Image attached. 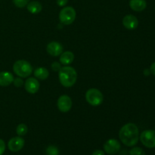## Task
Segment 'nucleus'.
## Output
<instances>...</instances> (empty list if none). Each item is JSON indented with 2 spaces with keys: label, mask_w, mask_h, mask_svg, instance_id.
Listing matches in <instances>:
<instances>
[{
  "label": "nucleus",
  "mask_w": 155,
  "mask_h": 155,
  "mask_svg": "<svg viewBox=\"0 0 155 155\" xmlns=\"http://www.w3.org/2000/svg\"><path fill=\"white\" fill-rule=\"evenodd\" d=\"M119 137L125 145L128 147L134 146L138 143L139 139V128L135 124H127L120 130Z\"/></svg>",
  "instance_id": "obj_1"
},
{
  "label": "nucleus",
  "mask_w": 155,
  "mask_h": 155,
  "mask_svg": "<svg viewBox=\"0 0 155 155\" xmlns=\"http://www.w3.org/2000/svg\"><path fill=\"white\" fill-rule=\"evenodd\" d=\"M59 81L64 87L69 88L74 86L77 80V73L74 68L64 66L58 71Z\"/></svg>",
  "instance_id": "obj_2"
},
{
  "label": "nucleus",
  "mask_w": 155,
  "mask_h": 155,
  "mask_svg": "<svg viewBox=\"0 0 155 155\" xmlns=\"http://www.w3.org/2000/svg\"><path fill=\"white\" fill-rule=\"evenodd\" d=\"M13 71L16 75L21 78H26L31 75L33 68L28 61L25 60H18L13 65Z\"/></svg>",
  "instance_id": "obj_3"
},
{
  "label": "nucleus",
  "mask_w": 155,
  "mask_h": 155,
  "mask_svg": "<svg viewBox=\"0 0 155 155\" xmlns=\"http://www.w3.org/2000/svg\"><path fill=\"white\" fill-rule=\"evenodd\" d=\"M77 13L75 9L71 6H68L61 10L59 13V19L61 23L64 25H70L72 24L76 19Z\"/></svg>",
  "instance_id": "obj_4"
},
{
  "label": "nucleus",
  "mask_w": 155,
  "mask_h": 155,
  "mask_svg": "<svg viewBox=\"0 0 155 155\" xmlns=\"http://www.w3.org/2000/svg\"><path fill=\"white\" fill-rule=\"evenodd\" d=\"M86 101L92 106H98L102 103L103 95L101 91L92 88L86 92Z\"/></svg>",
  "instance_id": "obj_5"
},
{
  "label": "nucleus",
  "mask_w": 155,
  "mask_h": 155,
  "mask_svg": "<svg viewBox=\"0 0 155 155\" xmlns=\"http://www.w3.org/2000/svg\"><path fill=\"white\" fill-rule=\"evenodd\" d=\"M140 140L146 148H155V130H148L142 132L140 135Z\"/></svg>",
  "instance_id": "obj_6"
},
{
  "label": "nucleus",
  "mask_w": 155,
  "mask_h": 155,
  "mask_svg": "<svg viewBox=\"0 0 155 155\" xmlns=\"http://www.w3.org/2000/svg\"><path fill=\"white\" fill-rule=\"evenodd\" d=\"M58 108L64 113L68 112L72 107V100L68 95H62L58 99Z\"/></svg>",
  "instance_id": "obj_7"
},
{
  "label": "nucleus",
  "mask_w": 155,
  "mask_h": 155,
  "mask_svg": "<svg viewBox=\"0 0 155 155\" xmlns=\"http://www.w3.org/2000/svg\"><path fill=\"white\" fill-rule=\"evenodd\" d=\"M120 149V144L117 139H110L104 143V150L107 154L110 155L116 154Z\"/></svg>",
  "instance_id": "obj_8"
},
{
  "label": "nucleus",
  "mask_w": 155,
  "mask_h": 155,
  "mask_svg": "<svg viewBox=\"0 0 155 155\" xmlns=\"http://www.w3.org/2000/svg\"><path fill=\"white\" fill-rule=\"evenodd\" d=\"M24 146V139L21 136L13 137L8 141V149L12 152H18L21 151Z\"/></svg>",
  "instance_id": "obj_9"
},
{
  "label": "nucleus",
  "mask_w": 155,
  "mask_h": 155,
  "mask_svg": "<svg viewBox=\"0 0 155 155\" xmlns=\"http://www.w3.org/2000/svg\"><path fill=\"white\" fill-rule=\"evenodd\" d=\"M26 91L30 94H35L39 91L40 84L37 79L35 77H29L24 83Z\"/></svg>",
  "instance_id": "obj_10"
},
{
  "label": "nucleus",
  "mask_w": 155,
  "mask_h": 155,
  "mask_svg": "<svg viewBox=\"0 0 155 155\" xmlns=\"http://www.w3.org/2000/svg\"><path fill=\"white\" fill-rule=\"evenodd\" d=\"M63 45L60 42H54V41L49 42L46 47V50L48 54L54 57L61 55V54L63 52Z\"/></svg>",
  "instance_id": "obj_11"
},
{
  "label": "nucleus",
  "mask_w": 155,
  "mask_h": 155,
  "mask_svg": "<svg viewBox=\"0 0 155 155\" xmlns=\"http://www.w3.org/2000/svg\"><path fill=\"white\" fill-rule=\"evenodd\" d=\"M123 24L127 30H133L137 28L139 25V21L134 15H126L123 19Z\"/></svg>",
  "instance_id": "obj_12"
},
{
  "label": "nucleus",
  "mask_w": 155,
  "mask_h": 155,
  "mask_svg": "<svg viewBox=\"0 0 155 155\" xmlns=\"http://www.w3.org/2000/svg\"><path fill=\"white\" fill-rule=\"evenodd\" d=\"M14 77L12 74L8 71L0 72V86H8L12 84L14 81Z\"/></svg>",
  "instance_id": "obj_13"
},
{
  "label": "nucleus",
  "mask_w": 155,
  "mask_h": 155,
  "mask_svg": "<svg viewBox=\"0 0 155 155\" xmlns=\"http://www.w3.org/2000/svg\"><path fill=\"white\" fill-rule=\"evenodd\" d=\"M130 7L135 12H142L147 7L145 0H130Z\"/></svg>",
  "instance_id": "obj_14"
},
{
  "label": "nucleus",
  "mask_w": 155,
  "mask_h": 155,
  "mask_svg": "<svg viewBox=\"0 0 155 155\" xmlns=\"http://www.w3.org/2000/svg\"><path fill=\"white\" fill-rule=\"evenodd\" d=\"M74 53L70 51H64L61 54L60 56V62L63 65H69L74 61Z\"/></svg>",
  "instance_id": "obj_15"
},
{
  "label": "nucleus",
  "mask_w": 155,
  "mask_h": 155,
  "mask_svg": "<svg viewBox=\"0 0 155 155\" xmlns=\"http://www.w3.org/2000/svg\"><path fill=\"white\" fill-rule=\"evenodd\" d=\"M27 10L29 11V12L32 14H38L42 11V6L41 5L40 2L37 1H33L30 2L27 4Z\"/></svg>",
  "instance_id": "obj_16"
},
{
  "label": "nucleus",
  "mask_w": 155,
  "mask_h": 155,
  "mask_svg": "<svg viewBox=\"0 0 155 155\" xmlns=\"http://www.w3.org/2000/svg\"><path fill=\"white\" fill-rule=\"evenodd\" d=\"M34 76L36 79L39 80H46L49 76V72L48 70L45 68H39L35 70Z\"/></svg>",
  "instance_id": "obj_17"
},
{
  "label": "nucleus",
  "mask_w": 155,
  "mask_h": 155,
  "mask_svg": "<svg viewBox=\"0 0 155 155\" xmlns=\"http://www.w3.org/2000/svg\"><path fill=\"white\" fill-rule=\"evenodd\" d=\"M27 131H28V127L26 124H21L17 127L16 133L19 136H25L27 133Z\"/></svg>",
  "instance_id": "obj_18"
},
{
  "label": "nucleus",
  "mask_w": 155,
  "mask_h": 155,
  "mask_svg": "<svg viewBox=\"0 0 155 155\" xmlns=\"http://www.w3.org/2000/svg\"><path fill=\"white\" fill-rule=\"evenodd\" d=\"M46 154L47 155H58L59 150L58 148L54 145H49L46 148Z\"/></svg>",
  "instance_id": "obj_19"
},
{
  "label": "nucleus",
  "mask_w": 155,
  "mask_h": 155,
  "mask_svg": "<svg viewBox=\"0 0 155 155\" xmlns=\"http://www.w3.org/2000/svg\"><path fill=\"white\" fill-rule=\"evenodd\" d=\"M130 155H145V152L142 148L134 147L130 151Z\"/></svg>",
  "instance_id": "obj_20"
},
{
  "label": "nucleus",
  "mask_w": 155,
  "mask_h": 155,
  "mask_svg": "<svg viewBox=\"0 0 155 155\" xmlns=\"http://www.w3.org/2000/svg\"><path fill=\"white\" fill-rule=\"evenodd\" d=\"M13 2L18 8H24L27 5L29 0H13Z\"/></svg>",
  "instance_id": "obj_21"
},
{
  "label": "nucleus",
  "mask_w": 155,
  "mask_h": 155,
  "mask_svg": "<svg viewBox=\"0 0 155 155\" xmlns=\"http://www.w3.org/2000/svg\"><path fill=\"white\" fill-rule=\"evenodd\" d=\"M14 85H15L16 87H21V86H23V83H24V82H23V80L21 78V77H18V78L16 79H14Z\"/></svg>",
  "instance_id": "obj_22"
},
{
  "label": "nucleus",
  "mask_w": 155,
  "mask_h": 155,
  "mask_svg": "<svg viewBox=\"0 0 155 155\" xmlns=\"http://www.w3.org/2000/svg\"><path fill=\"white\" fill-rule=\"evenodd\" d=\"M5 151V143L2 139H0V155H2Z\"/></svg>",
  "instance_id": "obj_23"
},
{
  "label": "nucleus",
  "mask_w": 155,
  "mask_h": 155,
  "mask_svg": "<svg viewBox=\"0 0 155 155\" xmlns=\"http://www.w3.org/2000/svg\"><path fill=\"white\" fill-rule=\"evenodd\" d=\"M51 68L54 71H59L61 70V65L58 62H54L51 64Z\"/></svg>",
  "instance_id": "obj_24"
},
{
  "label": "nucleus",
  "mask_w": 155,
  "mask_h": 155,
  "mask_svg": "<svg viewBox=\"0 0 155 155\" xmlns=\"http://www.w3.org/2000/svg\"><path fill=\"white\" fill-rule=\"evenodd\" d=\"M68 2V0H57V4L60 7H64L66 5Z\"/></svg>",
  "instance_id": "obj_25"
},
{
  "label": "nucleus",
  "mask_w": 155,
  "mask_h": 155,
  "mask_svg": "<svg viewBox=\"0 0 155 155\" xmlns=\"http://www.w3.org/2000/svg\"><path fill=\"white\" fill-rule=\"evenodd\" d=\"M92 155H104V152L101 150H95Z\"/></svg>",
  "instance_id": "obj_26"
},
{
  "label": "nucleus",
  "mask_w": 155,
  "mask_h": 155,
  "mask_svg": "<svg viewBox=\"0 0 155 155\" xmlns=\"http://www.w3.org/2000/svg\"><path fill=\"white\" fill-rule=\"evenodd\" d=\"M150 72L153 74V75L155 76V62L151 64V68H150Z\"/></svg>",
  "instance_id": "obj_27"
},
{
  "label": "nucleus",
  "mask_w": 155,
  "mask_h": 155,
  "mask_svg": "<svg viewBox=\"0 0 155 155\" xmlns=\"http://www.w3.org/2000/svg\"><path fill=\"white\" fill-rule=\"evenodd\" d=\"M149 71H148V70H145V75H148V74H149Z\"/></svg>",
  "instance_id": "obj_28"
}]
</instances>
